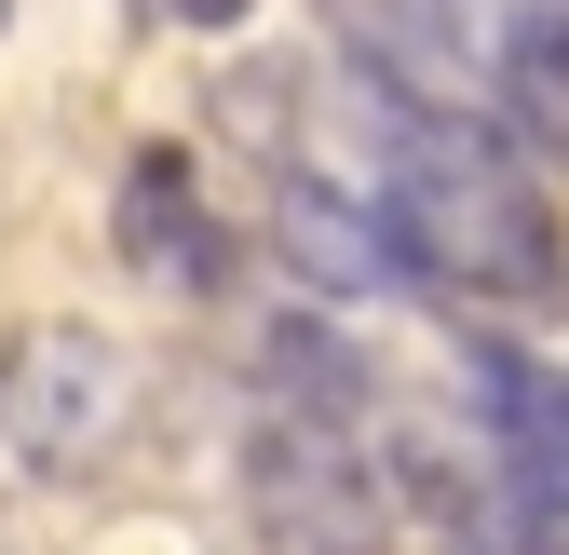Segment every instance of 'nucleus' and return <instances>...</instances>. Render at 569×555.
Masks as SVG:
<instances>
[{"instance_id": "f257e3e1", "label": "nucleus", "mask_w": 569, "mask_h": 555, "mask_svg": "<svg viewBox=\"0 0 569 555\" xmlns=\"http://www.w3.org/2000/svg\"><path fill=\"white\" fill-rule=\"evenodd\" d=\"M367 218L393 231L407 285H448L488 312H556L569 299V244H556V203L529 190L516 135H488L461 109H407L380 95V176H367Z\"/></svg>"}, {"instance_id": "f03ea898", "label": "nucleus", "mask_w": 569, "mask_h": 555, "mask_svg": "<svg viewBox=\"0 0 569 555\" xmlns=\"http://www.w3.org/2000/svg\"><path fill=\"white\" fill-rule=\"evenodd\" d=\"M244 515H258L271 555H380L393 542L380 461H352L339 421H299V406H271L244 434Z\"/></svg>"}, {"instance_id": "7ed1b4c3", "label": "nucleus", "mask_w": 569, "mask_h": 555, "mask_svg": "<svg viewBox=\"0 0 569 555\" xmlns=\"http://www.w3.org/2000/svg\"><path fill=\"white\" fill-rule=\"evenodd\" d=\"M109 421H122V353L82 339V325H41L14 353V380H0V434H14L28 461H82Z\"/></svg>"}, {"instance_id": "20e7f679", "label": "nucleus", "mask_w": 569, "mask_h": 555, "mask_svg": "<svg viewBox=\"0 0 569 555\" xmlns=\"http://www.w3.org/2000/svg\"><path fill=\"white\" fill-rule=\"evenodd\" d=\"M461 393H475V434H488V461L516 488H569V366L516 353V339H475Z\"/></svg>"}, {"instance_id": "39448f33", "label": "nucleus", "mask_w": 569, "mask_h": 555, "mask_svg": "<svg viewBox=\"0 0 569 555\" xmlns=\"http://www.w3.org/2000/svg\"><path fill=\"white\" fill-rule=\"evenodd\" d=\"M122 258H136V285H163V299H203L218 285V218H203V176L177 163V150H150L122 176Z\"/></svg>"}, {"instance_id": "423d86ee", "label": "nucleus", "mask_w": 569, "mask_h": 555, "mask_svg": "<svg viewBox=\"0 0 569 555\" xmlns=\"http://www.w3.org/2000/svg\"><path fill=\"white\" fill-rule=\"evenodd\" d=\"M271 231H284V258H299L312 285H339V299H367V285H407L393 231L367 218V203H339L312 163H299V176H271Z\"/></svg>"}, {"instance_id": "0eeeda50", "label": "nucleus", "mask_w": 569, "mask_h": 555, "mask_svg": "<svg viewBox=\"0 0 569 555\" xmlns=\"http://www.w3.org/2000/svg\"><path fill=\"white\" fill-rule=\"evenodd\" d=\"M150 28H244V0H150Z\"/></svg>"}]
</instances>
